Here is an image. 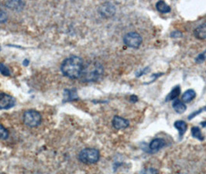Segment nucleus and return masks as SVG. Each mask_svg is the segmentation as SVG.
<instances>
[{
  "label": "nucleus",
  "mask_w": 206,
  "mask_h": 174,
  "mask_svg": "<svg viewBox=\"0 0 206 174\" xmlns=\"http://www.w3.org/2000/svg\"><path fill=\"white\" fill-rule=\"evenodd\" d=\"M84 67L83 60L78 56H71L61 64V71L65 77L71 79L80 78Z\"/></svg>",
  "instance_id": "nucleus-1"
},
{
  "label": "nucleus",
  "mask_w": 206,
  "mask_h": 174,
  "mask_svg": "<svg viewBox=\"0 0 206 174\" xmlns=\"http://www.w3.org/2000/svg\"><path fill=\"white\" fill-rule=\"evenodd\" d=\"M104 73V67L99 62H89L84 65L80 79L83 82H94L102 76Z\"/></svg>",
  "instance_id": "nucleus-2"
},
{
  "label": "nucleus",
  "mask_w": 206,
  "mask_h": 174,
  "mask_svg": "<svg viewBox=\"0 0 206 174\" xmlns=\"http://www.w3.org/2000/svg\"><path fill=\"white\" fill-rule=\"evenodd\" d=\"M78 159L83 163L94 164L96 163L100 159L99 151L95 149L86 148L80 152Z\"/></svg>",
  "instance_id": "nucleus-3"
},
{
  "label": "nucleus",
  "mask_w": 206,
  "mask_h": 174,
  "mask_svg": "<svg viewBox=\"0 0 206 174\" xmlns=\"http://www.w3.org/2000/svg\"><path fill=\"white\" fill-rule=\"evenodd\" d=\"M23 118L24 124L30 128L40 125L42 122V116L40 113L35 110H28L25 112Z\"/></svg>",
  "instance_id": "nucleus-4"
},
{
  "label": "nucleus",
  "mask_w": 206,
  "mask_h": 174,
  "mask_svg": "<svg viewBox=\"0 0 206 174\" xmlns=\"http://www.w3.org/2000/svg\"><path fill=\"white\" fill-rule=\"evenodd\" d=\"M123 42L127 47L131 48H138L143 42V38L137 32H130L125 35Z\"/></svg>",
  "instance_id": "nucleus-5"
},
{
  "label": "nucleus",
  "mask_w": 206,
  "mask_h": 174,
  "mask_svg": "<svg viewBox=\"0 0 206 174\" xmlns=\"http://www.w3.org/2000/svg\"><path fill=\"white\" fill-rule=\"evenodd\" d=\"M99 12L102 17L110 18L116 13V7L111 2H105L99 6Z\"/></svg>",
  "instance_id": "nucleus-6"
},
{
  "label": "nucleus",
  "mask_w": 206,
  "mask_h": 174,
  "mask_svg": "<svg viewBox=\"0 0 206 174\" xmlns=\"http://www.w3.org/2000/svg\"><path fill=\"white\" fill-rule=\"evenodd\" d=\"M16 105V100L10 95L5 93H0V110L9 109Z\"/></svg>",
  "instance_id": "nucleus-7"
},
{
  "label": "nucleus",
  "mask_w": 206,
  "mask_h": 174,
  "mask_svg": "<svg viewBox=\"0 0 206 174\" xmlns=\"http://www.w3.org/2000/svg\"><path fill=\"white\" fill-rule=\"evenodd\" d=\"M113 126L116 129H125L130 125L129 121L126 119L120 117V116H115L113 119Z\"/></svg>",
  "instance_id": "nucleus-8"
},
{
  "label": "nucleus",
  "mask_w": 206,
  "mask_h": 174,
  "mask_svg": "<svg viewBox=\"0 0 206 174\" xmlns=\"http://www.w3.org/2000/svg\"><path fill=\"white\" fill-rule=\"evenodd\" d=\"M166 146V142H165L164 140L163 139H154V140H152V142L150 144L149 147L150 149L153 152H157L158 150H160V149L164 148V147Z\"/></svg>",
  "instance_id": "nucleus-9"
},
{
  "label": "nucleus",
  "mask_w": 206,
  "mask_h": 174,
  "mask_svg": "<svg viewBox=\"0 0 206 174\" xmlns=\"http://www.w3.org/2000/svg\"><path fill=\"white\" fill-rule=\"evenodd\" d=\"M194 35L198 40L206 39V22L201 24L194 29Z\"/></svg>",
  "instance_id": "nucleus-10"
},
{
  "label": "nucleus",
  "mask_w": 206,
  "mask_h": 174,
  "mask_svg": "<svg viewBox=\"0 0 206 174\" xmlns=\"http://www.w3.org/2000/svg\"><path fill=\"white\" fill-rule=\"evenodd\" d=\"M5 5L9 9H13V10L16 11H19L23 9L25 3L23 1H8L5 3Z\"/></svg>",
  "instance_id": "nucleus-11"
},
{
  "label": "nucleus",
  "mask_w": 206,
  "mask_h": 174,
  "mask_svg": "<svg viewBox=\"0 0 206 174\" xmlns=\"http://www.w3.org/2000/svg\"><path fill=\"white\" fill-rule=\"evenodd\" d=\"M172 106H173V109H174L175 112L177 113H178V114H182L187 109L185 104L183 102H181V100H179V99H176V100L174 101Z\"/></svg>",
  "instance_id": "nucleus-12"
},
{
  "label": "nucleus",
  "mask_w": 206,
  "mask_h": 174,
  "mask_svg": "<svg viewBox=\"0 0 206 174\" xmlns=\"http://www.w3.org/2000/svg\"><path fill=\"white\" fill-rule=\"evenodd\" d=\"M174 127L176 128L178 130L179 136H180L181 138L182 136H184V134L186 132L187 129V124H186L185 122H184V121L181 120L176 121L174 122Z\"/></svg>",
  "instance_id": "nucleus-13"
},
{
  "label": "nucleus",
  "mask_w": 206,
  "mask_h": 174,
  "mask_svg": "<svg viewBox=\"0 0 206 174\" xmlns=\"http://www.w3.org/2000/svg\"><path fill=\"white\" fill-rule=\"evenodd\" d=\"M181 94V88L179 86H176L171 91V92L167 95L166 102L176 99Z\"/></svg>",
  "instance_id": "nucleus-14"
},
{
  "label": "nucleus",
  "mask_w": 206,
  "mask_h": 174,
  "mask_svg": "<svg viewBox=\"0 0 206 174\" xmlns=\"http://www.w3.org/2000/svg\"><path fill=\"white\" fill-rule=\"evenodd\" d=\"M156 8L161 13H168L171 12V7L164 1H159L157 2Z\"/></svg>",
  "instance_id": "nucleus-15"
},
{
  "label": "nucleus",
  "mask_w": 206,
  "mask_h": 174,
  "mask_svg": "<svg viewBox=\"0 0 206 174\" xmlns=\"http://www.w3.org/2000/svg\"><path fill=\"white\" fill-rule=\"evenodd\" d=\"M196 93L194 90L189 89L186 91L182 95V100L184 102H190L195 98Z\"/></svg>",
  "instance_id": "nucleus-16"
},
{
  "label": "nucleus",
  "mask_w": 206,
  "mask_h": 174,
  "mask_svg": "<svg viewBox=\"0 0 206 174\" xmlns=\"http://www.w3.org/2000/svg\"><path fill=\"white\" fill-rule=\"evenodd\" d=\"M191 134L194 138L197 139L199 141H203L204 140V136L201 134V132L200 130V129L197 126H194L191 129Z\"/></svg>",
  "instance_id": "nucleus-17"
},
{
  "label": "nucleus",
  "mask_w": 206,
  "mask_h": 174,
  "mask_svg": "<svg viewBox=\"0 0 206 174\" xmlns=\"http://www.w3.org/2000/svg\"><path fill=\"white\" fill-rule=\"evenodd\" d=\"M9 132L2 125L0 124V139H7L9 137Z\"/></svg>",
  "instance_id": "nucleus-18"
},
{
  "label": "nucleus",
  "mask_w": 206,
  "mask_h": 174,
  "mask_svg": "<svg viewBox=\"0 0 206 174\" xmlns=\"http://www.w3.org/2000/svg\"><path fill=\"white\" fill-rule=\"evenodd\" d=\"M66 92H68V94H64V96L66 97V98H64V100L65 101H68H68H72L73 99L77 98V95L76 94H73V92H71L70 90H68Z\"/></svg>",
  "instance_id": "nucleus-19"
},
{
  "label": "nucleus",
  "mask_w": 206,
  "mask_h": 174,
  "mask_svg": "<svg viewBox=\"0 0 206 174\" xmlns=\"http://www.w3.org/2000/svg\"><path fill=\"white\" fill-rule=\"evenodd\" d=\"M0 73L4 76H9V74H10L8 67H5L3 64H0Z\"/></svg>",
  "instance_id": "nucleus-20"
},
{
  "label": "nucleus",
  "mask_w": 206,
  "mask_h": 174,
  "mask_svg": "<svg viewBox=\"0 0 206 174\" xmlns=\"http://www.w3.org/2000/svg\"><path fill=\"white\" fill-rule=\"evenodd\" d=\"M7 18H8V16H7L6 12L2 10V9H0V23H4L5 22H6Z\"/></svg>",
  "instance_id": "nucleus-21"
},
{
  "label": "nucleus",
  "mask_w": 206,
  "mask_h": 174,
  "mask_svg": "<svg viewBox=\"0 0 206 174\" xmlns=\"http://www.w3.org/2000/svg\"><path fill=\"white\" fill-rule=\"evenodd\" d=\"M144 174H157V171L154 168H149L144 171Z\"/></svg>",
  "instance_id": "nucleus-22"
},
{
  "label": "nucleus",
  "mask_w": 206,
  "mask_h": 174,
  "mask_svg": "<svg viewBox=\"0 0 206 174\" xmlns=\"http://www.w3.org/2000/svg\"><path fill=\"white\" fill-rule=\"evenodd\" d=\"M171 36L172 38H178V37L182 36V33L180 31H174L171 34Z\"/></svg>",
  "instance_id": "nucleus-23"
},
{
  "label": "nucleus",
  "mask_w": 206,
  "mask_h": 174,
  "mask_svg": "<svg viewBox=\"0 0 206 174\" xmlns=\"http://www.w3.org/2000/svg\"><path fill=\"white\" fill-rule=\"evenodd\" d=\"M204 53L202 54H200V55L197 57L196 61H197L198 63H201V62H202V61H204V59H205V57H204Z\"/></svg>",
  "instance_id": "nucleus-24"
},
{
  "label": "nucleus",
  "mask_w": 206,
  "mask_h": 174,
  "mask_svg": "<svg viewBox=\"0 0 206 174\" xmlns=\"http://www.w3.org/2000/svg\"><path fill=\"white\" fill-rule=\"evenodd\" d=\"M148 72V68H145V69H143L142 71H141L140 73H139V74H137V77H140L142 76L143 74H146V73Z\"/></svg>",
  "instance_id": "nucleus-25"
},
{
  "label": "nucleus",
  "mask_w": 206,
  "mask_h": 174,
  "mask_svg": "<svg viewBox=\"0 0 206 174\" xmlns=\"http://www.w3.org/2000/svg\"><path fill=\"white\" fill-rule=\"evenodd\" d=\"M203 124H205V125H204V126H205L206 125V122H201V125H203Z\"/></svg>",
  "instance_id": "nucleus-26"
}]
</instances>
